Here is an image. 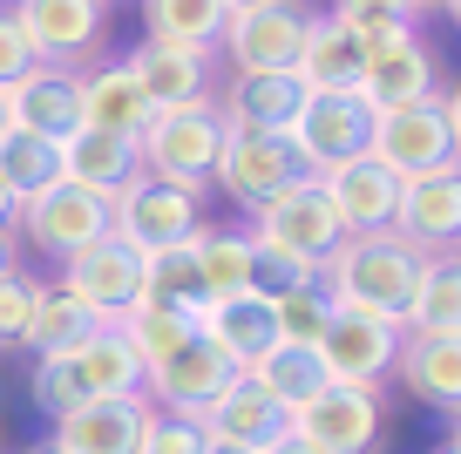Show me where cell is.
<instances>
[{
    "instance_id": "cell-30",
    "label": "cell",
    "mask_w": 461,
    "mask_h": 454,
    "mask_svg": "<svg viewBox=\"0 0 461 454\" xmlns=\"http://www.w3.org/2000/svg\"><path fill=\"white\" fill-rule=\"evenodd\" d=\"M401 332H461V258L455 251H434L420 265Z\"/></svg>"
},
{
    "instance_id": "cell-13",
    "label": "cell",
    "mask_w": 461,
    "mask_h": 454,
    "mask_svg": "<svg viewBox=\"0 0 461 454\" xmlns=\"http://www.w3.org/2000/svg\"><path fill=\"white\" fill-rule=\"evenodd\" d=\"M7 14L41 68H75L102 48V0H14Z\"/></svg>"
},
{
    "instance_id": "cell-45",
    "label": "cell",
    "mask_w": 461,
    "mask_h": 454,
    "mask_svg": "<svg viewBox=\"0 0 461 454\" xmlns=\"http://www.w3.org/2000/svg\"><path fill=\"white\" fill-rule=\"evenodd\" d=\"M203 454H258V448H238V440H203Z\"/></svg>"
},
{
    "instance_id": "cell-38",
    "label": "cell",
    "mask_w": 461,
    "mask_h": 454,
    "mask_svg": "<svg viewBox=\"0 0 461 454\" xmlns=\"http://www.w3.org/2000/svg\"><path fill=\"white\" fill-rule=\"evenodd\" d=\"M272 319H278V340H285V346H319L332 305H326L319 285H299V292H278L272 298Z\"/></svg>"
},
{
    "instance_id": "cell-4",
    "label": "cell",
    "mask_w": 461,
    "mask_h": 454,
    "mask_svg": "<svg viewBox=\"0 0 461 454\" xmlns=\"http://www.w3.org/2000/svg\"><path fill=\"white\" fill-rule=\"evenodd\" d=\"M217 142H224V109H217V95H203V102H176V109H149L136 157H143L149 184L203 197L217 170Z\"/></svg>"
},
{
    "instance_id": "cell-1",
    "label": "cell",
    "mask_w": 461,
    "mask_h": 454,
    "mask_svg": "<svg viewBox=\"0 0 461 454\" xmlns=\"http://www.w3.org/2000/svg\"><path fill=\"white\" fill-rule=\"evenodd\" d=\"M428 258L414 244H401L393 231H374V238H346L339 251L319 265V292L326 305L339 313H366V319H387L401 326L407 319V298H414V278Z\"/></svg>"
},
{
    "instance_id": "cell-41",
    "label": "cell",
    "mask_w": 461,
    "mask_h": 454,
    "mask_svg": "<svg viewBox=\"0 0 461 454\" xmlns=\"http://www.w3.org/2000/svg\"><path fill=\"white\" fill-rule=\"evenodd\" d=\"M28 68H41V61L28 55V34L14 28V14L0 7V88H14L21 75H28Z\"/></svg>"
},
{
    "instance_id": "cell-16",
    "label": "cell",
    "mask_w": 461,
    "mask_h": 454,
    "mask_svg": "<svg viewBox=\"0 0 461 454\" xmlns=\"http://www.w3.org/2000/svg\"><path fill=\"white\" fill-rule=\"evenodd\" d=\"M230 373H238V367H230V359L197 332L190 346H176V353H163V359H149V367H143V400H149V407H163V413H190V421H197V413L224 394Z\"/></svg>"
},
{
    "instance_id": "cell-14",
    "label": "cell",
    "mask_w": 461,
    "mask_h": 454,
    "mask_svg": "<svg viewBox=\"0 0 461 454\" xmlns=\"http://www.w3.org/2000/svg\"><path fill=\"white\" fill-rule=\"evenodd\" d=\"M434 88H441V61H434V48L420 41V28H401V34L366 41L360 95L374 102V109H407V102H428Z\"/></svg>"
},
{
    "instance_id": "cell-27",
    "label": "cell",
    "mask_w": 461,
    "mask_h": 454,
    "mask_svg": "<svg viewBox=\"0 0 461 454\" xmlns=\"http://www.w3.org/2000/svg\"><path fill=\"white\" fill-rule=\"evenodd\" d=\"M305 95H312V88H305L292 68H285V75H238V82H230V95L217 102V109H224V123H245V129H265V136H285V129L299 123Z\"/></svg>"
},
{
    "instance_id": "cell-34",
    "label": "cell",
    "mask_w": 461,
    "mask_h": 454,
    "mask_svg": "<svg viewBox=\"0 0 461 454\" xmlns=\"http://www.w3.org/2000/svg\"><path fill=\"white\" fill-rule=\"evenodd\" d=\"M245 373H251V380H258L285 413H292V407H305V400L326 386V367H319V353H312V346H285V340H278L272 353L258 359V367H245Z\"/></svg>"
},
{
    "instance_id": "cell-33",
    "label": "cell",
    "mask_w": 461,
    "mask_h": 454,
    "mask_svg": "<svg viewBox=\"0 0 461 454\" xmlns=\"http://www.w3.org/2000/svg\"><path fill=\"white\" fill-rule=\"evenodd\" d=\"M136 305H170V313H197L203 305V285H197V231L170 251H149L143 258V298Z\"/></svg>"
},
{
    "instance_id": "cell-32",
    "label": "cell",
    "mask_w": 461,
    "mask_h": 454,
    "mask_svg": "<svg viewBox=\"0 0 461 454\" xmlns=\"http://www.w3.org/2000/svg\"><path fill=\"white\" fill-rule=\"evenodd\" d=\"M102 319L88 313L82 298H68L61 285H41V298H34V319H28V340H21V353L48 359V353H68L75 340H88Z\"/></svg>"
},
{
    "instance_id": "cell-39",
    "label": "cell",
    "mask_w": 461,
    "mask_h": 454,
    "mask_svg": "<svg viewBox=\"0 0 461 454\" xmlns=\"http://www.w3.org/2000/svg\"><path fill=\"white\" fill-rule=\"evenodd\" d=\"M34 298H41V278H28V271H7V278H0V353H21Z\"/></svg>"
},
{
    "instance_id": "cell-23",
    "label": "cell",
    "mask_w": 461,
    "mask_h": 454,
    "mask_svg": "<svg viewBox=\"0 0 461 454\" xmlns=\"http://www.w3.org/2000/svg\"><path fill=\"white\" fill-rule=\"evenodd\" d=\"M197 421H203V434H211V440H238V448H265V440L285 434V407H278L251 373H230L224 394H217Z\"/></svg>"
},
{
    "instance_id": "cell-11",
    "label": "cell",
    "mask_w": 461,
    "mask_h": 454,
    "mask_svg": "<svg viewBox=\"0 0 461 454\" xmlns=\"http://www.w3.org/2000/svg\"><path fill=\"white\" fill-rule=\"evenodd\" d=\"M61 292L82 298L102 326H115V319L136 313V298H143V251H130V244L109 231V238H95L88 251H75L68 265H61Z\"/></svg>"
},
{
    "instance_id": "cell-7",
    "label": "cell",
    "mask_w": 461,
    "mask_h": 454,
    "mask_svg": "<svg viewBox=\"0 0 461 454\" xmlns=\"http://www.w3.org/2000/svg\"><path fill=\"white\" fill-rule=\"evenodd\" d=\"M366 136H374V102L360 95V88H332V95H305L299 123L285 129L292 157H299L305 177H326L332 163L346 157H366Z\"/></svg>"
},
{
    "instance_id": "cell-9",
    "label": "cell",
    "mask_w": 461,
    "mask_h": 454,
    "mask_svg": "<svg viewBox=\"0 0 461 454\" xmlns=\"http://www.w3.org/2000/svg\"><path fill=\"white\" fill-rule=\"evenodd\" d=\"M299 170V157H292V142L285 136H265V129H245V123H224V142H217V170L211 184L224 190L238 211H258L265 197H278V190L292 184Z\"/></svg>"
},
{
    "instance_id": "cell-22",
    "label": "cell",
    "mask_w": 461,
    "mask_h": 454,
    "mask_svg": "<svg viewBox=\"0 0 461 454\" xmlns=\"http://www.w3.org/2000/svg\"><path fill=\"white\" fill-rule=\"evenodd\" d=\"M393 373H401L407 394L428 400L434 413H455L461 407V332H401Z\"/></svg>"
},
{
    "instance_id": "cell-36",
    "label": "cell",
    "mask_w": 461,
    "mask_h": 454,
    "mask_svg": "<svg viewBox=\"0 0 461 454\" xmlns=\"http://www.w3.org/2000/svg\"><path fill=\"white\" fill-rule=\"evenodd\" d=\"M115 326H122V340L136 346V359H143V367L197 340V313H170V305H136V313H122Z\"/></svg>"
},
{
    "instance_id": "cell-12",
    "label": "cell",
    "mask_w": 461,
    "mask_h": 454,
    "mask_svg": "<svg viewBox=\"0 0 461 454\" xmlns=\"http://www.w3.org/2000/svg\"><path fill=\"white\" fill-rule=\"evenodd\" d=\"M319 367H326V380L339 386H380L393 380V359H401V326H387V319H366V313H339L332 305L326 332H319Z\"/></svg>"
},
{
    "instance_id": "cell-43",
    "label": "cell",
    "mask_w": 461,
    "mask_h": 454,
    "mask_svg": "<svg viewBox=\"0 0 461 454\" xmlns=\"http://www.w3.org/2000/svg\"><path fill=\"white\" fill-rule=\"evenodd\" d=\"M7 271H21V238L14 231H0V278H7Z\"/></svg>"
},
{
    "instance_id": "cell-29",
    "label": "cell",
    "mask_w": 461,
    "mask_h": 454,
    "mask_svg": "<svg viewBox=\"0 0 461 454\" xmlns=\"http://www.w3.org/2000/svg\"><path fill=\"white\" fill-rule=\"evenodd\" d=\"M251 278H258V238H251L245 224H230V231L197 224V285H203V298L258 292Z\"/></svg>"
},
{
    "instance_id": "cell-26",
    "label": "cell",
    "mask_w": 461,
    "mask_h": 454,
    "mask_svg": "<svg viewBox=\"0 0 461 454\" xmlns=\"http://www.w3.org/2000/svg\"><path fill=\"white\" fill-rule=\"evenodd\" d=\"M130 61V75L143 82V95L157 102V109H176V102H203L211 95V55H197V48H170V41H143Z\"/></svg>"
},
{
    "instance_id": "cell-46",
    "label": "cell",
    "mask_w": 461,
    "mask_h": 454,
    "mask_svg": "<svg viewBox=\"0 0 461 454\" xmlns=\"http://www.w3.org/2000/svg\"><path fill=\"white\" fill-rule=\"evenodd\" d=\"M245 7H265V0H224V14H245Z\"/></svg>"
},
{
    "instance_id": "cell-49",
    "label": "cell",
    "mask_w": 461,
    "mask_h": 454,
    "mask_svg": "<svg viewBox=\"0 0 461 454\" xmlns=\"http://www.w3.org/2000/svg\"><path fill=\"white\" fill-rule=\"evenodd\" d=\"M28 454H55V448H48V440H41V448H28Z\"/></svg>"
},
{
    "instance_id": "cell-5",
    "label": "cell",
    "mask_w": 461,
    "mask_h": 454,
    "mask_svg": "<svg viewBox=\"0 0 461 454\" xmlns=\"http://www.w3.org/2000/svg\"><path fill=\"white\" fill-rule=\"evenodd\" d=\"M245 231L265 244V251L305 258V265H326V258L346 244V231H339V217H332V204H326V190H319V177H292L278 197H265L258 211H251Z\"/></svg>"
},
{
    "instance_id": "cell-37",
    "label": "cell",
    "mask_w": 461,
    "mask_h": 454,
    "mask_svg": "<svg viewBox=\"0 0 461 454\" xmlns=\"http://www.w3.org/2000/svg\"><path fill=\"white\" fill-rule=\"evenodd\" d=\"M332 21L353 28L360 41H380V34L420 28V0H332Z\"/></svg>"
},
{
    "instance_id": "cell-17",
    "label": "cell",
    "mask_w": 461,
    "mask_h": 454,
    "mask_svg": "<svg viewBox=\"0 0 461 454\" xmlns=\"http://www.w3.org/2000/svg\"><path fill=\"white\" fill-rule=\"evenodd\" d=\"M393 238L414 244L420 258L455 251L461 244V170H434V177H407L401 204H393Z\"/></svg>"
},
{
    "instance_id": "cell-24",
    "label": "cell",
    "mask_w": 461,
    "mask_h": 454,
    "mask_svg": "<svg viewBox=\"0 0 461 454\" xmlns=\"http://www.w3.org/2000/svg\"><path fill=\"white\" fill-rule=\"evenodd\" d=\"M149 109H157V102L143 95V82L130 75L122 55L82 75V129H102V136H130L136 142L143 123H149Z\"/></svg>"
},
{
    "instance_id": "cell-2",
    "label": "cell",
    "mask_w": 461,
    "mask_h": 454,
    "mask_svg": "<svg viewBox=\"0 0 461 454\" xmlns=\"http://www.w3.org/2000/svg\"><path fill=\"white\" fill-rule=\"evenodd\" d=\"M28 394H34V407H41L48 421H61V413L82 407V400L143 394V359H136V346L122 340V326H95L88 340H75L68 353L34 359Z\"/></svg>"
},
{
    "instance_id": "cell-28",
    "label": "cell",
    "mask_w": 461,
    "mask_h": 454,
    "mask_svg": "<svg viewBox=\"0 0 461 454\" xmlns=\"http://www.w3.org/2000/svg\"><path fill=\"white\" fill-rule=\"evenodd\" d=\"M360 61H366V41L353 28H339L332 14H312V28H305V48H299V82L319 88V95H332V88H360Z\"/></svg>"
},
{
    "instance_id": "cell-18",
    "label": "cell",
    "mask_w": 461,
    "mask_h": 454,
    "mask_svg": "<svg viewBox=\"0 0 461 454\" xmlns=\"http://www.w3.org/2000/svg\"><path fill=\"white\" fill-rule=\"evenodd\" d=\"M319 190H326V204H332V217H339L346 238H374V231H387L393 204H401V177H393L387 163H374V157L332 163V170L319 177Z\"/></svg>"
},
{
    "instance_id": "cell-6",
    "label": "cell",
    "mask_w": 461,
    "mask_h": 454,
    "mask_svg": "<svg viewBox=\"0 0 461 454\" xmlns=\"http://www.w3.org/2000/svg\"><path fill=\"white\" fill-rule=\"evenodd\" d=\"M285 427L319 454H374L380 434H387V400L380 386H339L326 380L305 407L285 413Z\"/></svg>"
},
{
    "instance_id": "cell-3",
    "label": "cell",
    "mask_w": 461,
    "mask_h": 454,
    "mask_svg": "<svg viewBox=\"0 0 461 454\" xmlns=\"http://www.w3.org/2000/svg\"><path fill=\"white\" fill-rule=\"evenodd\" d=\"M366 157L387 163L393 177H434V170H461V88H434L428 102L407 109H374V136Z\"/></svg>"
},
{
    "instance_id": "cell-15",
    "label": "cell",
    "mask_w": 461,
    "mask_h": 454,
    "mask_svg": "<svg viewBox=\"0 0 461 454\" xmlns=\"http://www.w3.org/2000/svg\"><path fill=\"white\" fill-rule=\"evenodd\" d=\"M109 231L130 244V251H143V258L149 251H170V244H184L190 231H197V197L136 177L122 197H109Z\"/></svg>"
},
{
    "instance_id": "cell-31",
    "label": "cell",
    "mask_w": 461,
    "mask_h": 454,
    "mask_svg": "<svg viewBox=\"0 0 461 454\" xmlns=\"http://www.w3.org/2000/svg\"><path fill=\"white\" fill-rule=\"evenodd\" d=\"M224 0H143V28L149 41H170V48H197V55H217L224 41Z\"/></svg>"
},
{
    "instance_id": "cell-47",
    "label": "cell",
    "mask_w": 461,
    "mask_h": 454,
    "mask_svg": "<svg viewBox=\"0 0 461 454\" xmlns=\"http://www.w3.org/2000/svg\"><path fill=\"white\" fill-rule=\"evenodd\" d=\"M428 454H461V440H455V434H447V440H441V448H428Z\"/></svg>"
},
{
    "instance_id": "cell-10",
    "label": "cell",
    "mask_w": 461,
    "mask_h": 454,
    "mask_svg": "<svg viewBox=\"0 0 461 454\" xmlns=\"http://www.w3.org/2000/svg\"><path fill=\"white\" fill-rule=\"evenodd\" d=\"M305 28H312V7L305 0H265V7H245V14L224 21V55L238 75H285L299 68Z\"/></svg>"
},
{
    "instance_id": "cell-19",
    "label": "cell",
    "mask_w": 461,
    "mask_h": 454,
    "mask_svg": "<svg viewBox=\"0 0 461 454\" xmlns=\"http://www.w3.org/2000/svg\"><path fill=\"white\" fill-rule=\"evenodd\" d=\"M7 129H28L41 142H68L82 129V75L75 68H28L14 88H0Z\"/></svg>"
},
{
    "instance_id": "cell-40",
    "label": "cell",
    "mask_w": 461,
    "mask_h": 454,
    "mask_svg": "<svg viewBox=\"0 0 461 454\" xmlns=\"http://www.w3.org/2000/svg\"><path fill=\"white\" fill-rule=\"evenodd\" d=\"M203 421H190V413H163V407H149V421H143V440H136V454H203Z\"/></svg>"
},
{
    "instance_id": "cell-42",
    "label": "cell",
    "mask_w": 461,
    "mask_h": 454,
    "mask_svg": "<svg viewBox=\"0 0 461 454\" xmlns=\"http://www.w3.org/2000/svg\"><path fill=\"white\" fill-rule=\"evenodd\" d=\"M258 454H319V448H305V440H299V434H292V427H285V434H278V440H265Z\"/></svg>"
},
{
    "instance_id": "cell-44",
    "label": "cell",
    "mask_w": 461,
    "mask_h": 454,
    "mask_svg": "<svg viewBox=\"0 0 461 454\" xmlns=\"http://www.w3.org/2000/svg\"><path fill=\"white\" fill-rule=\"evenodd\" d=\"M14 217H21V197L7 184H0V231H14Z\"/></svg>"
},
{
    "instance_id": "cell-51",
    "label": "cell",
    "mask_w": 461,
    "mask_h": 454,
    "mask_svg": "<svg viewBox=\"0 0 461 454\" xmlns=\"http://www.w3.org/2000/svg\"><path fill=\"white\" fill-rule=\"evenodd\" d=\"M102 7H109V0H102Z\"/></svg>"
},
{
    "instance_id": "cell-21",
    "label": "cell",
    "mask_w": 461,
    "mask_h": 454,
    "mask_svg": "<svg viewBox=\"0 0 461 454\" xmlns=\"http://www.w3.org/2000/svg\"><path fill=\"white\" fill-rule=\"evenodd\" d=\"M197 332L245 373L258 367L265 353L278 346V319H272V298L265 292H238V298H203L197 305Z\"/></svg>"
},
{
    "instance_id": "cell-25",
    "label": "cell",
    "mask_w": 461,
    "mask_h": 454,
    "mask_svg": "<svg viewBox=\"0 0 461 454\" xmlns=\"http://www.w3.org/2000/svg\"><path fill=\"white\" fill-rule=\"evenodd\" d=\"M61 177L82 190H95V197H122V190L143 177V157H136L130 136H102V129H75L68 142H61Z\"/></svg>"
},
{
    "instance_id": "cell-50",
    "label": "cell",
    "mask_w": 461,
    "mask_h": 454,
    "mask_svg": "<svg viewBox=\"0 0 461 454\" xmlns=\"http://www.w3.org/2000/svg\"><path fill=\"white\" fill-rule=\"evenodd\" d=\"M0 129H7V102H0Z\"/></svg>"
},
{
    "instance_id": "cell-8",
    "label": "cell",
    "mask_w": 461,
    "mask_h": 454,
    "mask_svg": "<svg viewBox=\"0 0 461 454\" xmlns=\"http://www.w3.org/2000/svg\"><path fill=\"white\" fill-rule=\"evenodd\" d=\"M14 238H28L34 251H48L55 265H68L75 251H88L95 238H109V197H95V190H82V184L61 177V184L34 190V197L21 204Z\"/></svg>"
},
{
    "instance_id": "cell-35",
    "label": "cell",
    "mask_w": 461,
    "mask_h": 454,
    "mask_svg": "<svg viewBox=\"0 0 461 454\" xmlns=\"http://www.w3.org/2000/svg\"><path fill=\"white\" fill-rule=\"evenodd\" d=\"M0 184L14 190L21 204H28L34 190L61 184V142H41V136H28V129H0Z\"/></svg>"
},
{
    "instance_id": "cell-20",
    "label": "cell",
    "mask_w": 461,
    "mask_h": 454,
    "mask_svg": "<svg viewBox=\"0 0 461 454\" xmlns=\"http://www.w3.org/2000/svg\"><path fill=\"white\" fill-rule=\"evenodd\" d=\"M149 421V400L143 394H122V400H82L55 421L48 448L55 454H136Z\"/></svg>"
},
{
    "instance_id": "cell-48",
    "label": "cell",
    "mask_w": 461,
    "mask_h": 454,
    "mask_svg": "<svg viewBox=\"0 0 461 454\" xmlns=\"http://www.w3.org/2000/svg\"><path fill=\"white\" fill-rule=\"evenodd\" d=\"M420 7H447V14H461V0H420Z\"/></svg>"
}]
</instances>
